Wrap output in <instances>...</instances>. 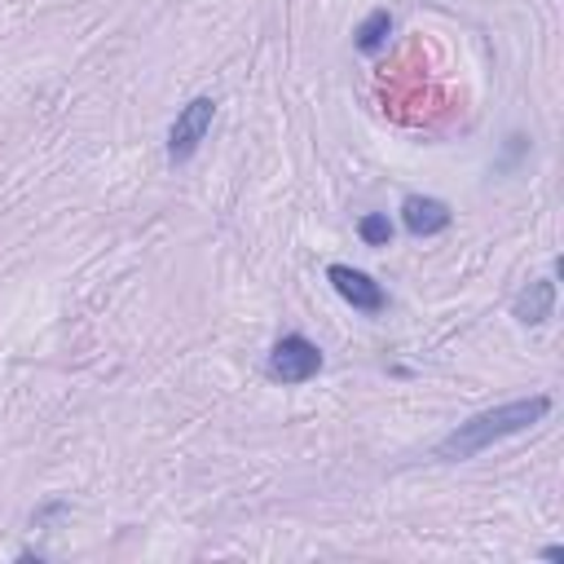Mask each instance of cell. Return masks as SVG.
I'll return each mask as SVG.
<instances>
[{
	"mask_svg": "<svg viewBox=\"0 0 564 564\" xmlns=\"http://www.w3.org/2000/svg\"><path fill=\"white\" fill-rule=\"evenodd\" d=\"M551 414V397L538 392V397H516V401H502L494 410H480L471 419H463L454 432H445L436 441V458L441 463H458V458H476L480 449H489L494 441L502 436H516V432H529L533 423H542Z\"/></svg>",
	"mask_w": 564,
	"mask_h": 564,
	"instance_id": "cell-1",
	"label": "cell"
},
{
	"mask_svg": "<svg viewBox=\"0 0 564 564\" xmlns=\"http://www.w3.org/2000/svg\"><path fill=\"white\" fill-rule=\"evenodd\" d=\"M212 119H216V97H189L167 128V163H189L194 150L207 141Z\"/></svg>",
	"mask_w": 564,
	"mask_h": 564,
	"instance_id": "cell-2",
	"label": "cell"
},
{
	"mask_svg": "<svg viewBox=\"0 0 564 564\" xmlns=\"http://www.w3.org/2000/svg\"><path fill=\"white\" fill-rule=\"evenodd\" d=\"M264 370H269V379H278V383H308V379L322 370V348H317L308 335L291 330V335H282V339L269 348Z\"/></svg>",
	"mask_w": 564,
	"mask_h": 564,
	"instance_id": "cell-3",
	"label": "cell"
},
{
	"mask_svg": "<svg viewBox=\"0 0 564 564\" xmlns=\"http://www.w3.org/2000/svg\"><path fill=\"white\" fill-rule=\"evenodd\" d=\"M326 282L339 291V300L344 304H352L357 313H383L388 308V295H383V286L370 278V273H361V269H352V264H326Z\"/></svg>",
	"mask_w": 564,
	"mask_h": 564,
	"instance_id": "cell-4",
	"label": "cell"
},
{
	"mask_svg": "<svg viewBox=\"0 0 564 564\" xmlns=\"http://www.w3.org/2000/svg\"><path fill=\"white\" fill-rule=\"evenodd\" d=\"M454 220L449 203L432 198V194H405L401 198V225L414 234V238H432V234H445Z\"/></svg>",
	"mask_w": 564,
	"mask_h": 564,
	"instance_id": "cell-5",
	"label": "cell"
},
{
	"mask_svg": "<svg viewBox=\"0 0 564 564\" xmlns=\"http://www.w3.org/2000/svg\"><path fill=\"white\" fill-rule=\"evenodd\" d=\"M551 313H555V282H551V278L529 282V286L511 300V317H516L520 326H542Z\"/></svg>",
	"mask_w": 564,
	"mask_h": 564,
	"instance_id": "cell-6",
	"label": "cell"
},
{
	"mask_svg": "<svg viewBox=\"0 0 564 564\" xmlns=\"http://www.w3.org/2000/svg\"><path fill=\"white\" fill-rule=\"evenodd\" d=\"M388 35H392V13H388V9H370V13L357 22L352 44H357V53H379V48L388 44Z\"/></svg>",
	"mask_w": 564,
	"mask_h": 564,
	"instance_id": "cell-7",
	"label": "cell"
},
{
	"mask_svg": "<svg viewBox=\"0 0 564 564\" xmlns=\"http://www.w3.org/2000/svg\"><path fill=\"white\" fill-rule=\"evenodd\" d=\"M357 238H361L366 247H388V242H392V220H388V212H366V216L357 220Z\"/></svg>",
	"mask_w": 564,
	"mask_h": 564,
	"instance_id": "cell-8",
	"label": "cell"
}]
</instances>
